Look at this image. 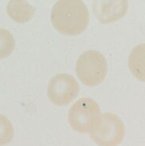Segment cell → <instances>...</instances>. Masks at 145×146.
Here are the masks:
<instances>
[{"mask_svg": "<svg viewBox=\"0 0 145 146\" xmlns=\"http://www.w3.org/2000/svg\"><path fill=\"white\" fill-rule=\"evenodd\" d=\"M50 20L59 33L77 36L85 31L89 22V13L81 0H60L54 5Z\"/></svg>", "mask_w": 145, "mask_h": 146, "instance_id": "cell-1", "label": "cell"}, {"mask_svg": "<svg viewBox=\"0 0 145 146\" xmlns=\"http://www.w3.org/2000/svg\"><path fill=\"white\" fill-rule=\"evenodd\" d=\"M108 65L106 58L97 51L89 50L78 58L76 63V74L85 86H95L106 78Z\"/></svg>", "mask_w": 145, "mask_h": 146, "instance_id": "cell-2", "label": "cell"}, {"mask_svg": "<svg viewBox=\"0 0 145 146\" xmlns=\"http://www.w3.org/2000/svg\"><path fill=\"white\" fill-rule=\"evenodd\" d=\"M99 105L90 98H81L76 101L68 112V123L78 133H90L101 117Z\"/></svg>", "mask_w": 145, "mask_h": 146, "instance_id": "cell-3", "label": "cell"}, {"mask_svg": "<svg viewBox=\"0 0 145 146\" xmlns=\"http://www.w3.org/2000/svg\"><path fill=\"white\" fill-rule=\"evenodd\" d=\"M90 137L99 146H118L125 137V126L117 115L106 113L101 115Z\"/></svg>", "mask_w": 145, "mask_h": 146, "instance_id": "cell-4", "label": "cell"}, {"mask_svg": "<svg viewBox=\"0 0 145 146\" xmlns=\"http://www.w3.org/2000/svg\"><path fill=\"white\" fill-rule=\"evenodd\" d=\"M79 85L74 77L68 74H58L50 79L48 96L54 105L65 106L76 98Z\"/></svg>", "mask_w": 145, "mask_h": 146, "instance_id": "cell-5", "label": "cell"}, {"mask_svg": "<svg viewBox=\"0 0 145 146\" xmlns=\"http://www.w3.org/2000/svg\"><path fill=\"white\" fill-rule=\"evenodd\" d=\"M128 2L121 1H95L93 10L95 17L103 23H113L123 18L127 12Z\"/></svg>", "mask_w": 145, "mask_h": 146, "instance_id": "cell-6", "label": "cell"}, {"mask_svg": "<svg viewBox=\"0 0 145 146\" xmlns=\"http://www.w3.org/2000/svg\"><path fill=\"white\" fill-rule=\"evenodd\" d=\"M6 11L12 20L20 23L29 22L35 14L34 6L23 0H10L7 5Z\"/></svg>", "mask_w": 145, "mask_h": 146, "instance_id": "cell-7", "label": "cell"}, {"mask_svg": "<svg viewBox=\"0 0 145 146\" xmlns=\"http://www.w3.org/2000/svg\"><path fill=\"white\" fill-rule=\"evenodd\" d=\"M130 68L134 76L141 81H144V44L133 49L130 55Z\"/></svg>", "mask_w": 145, "mask_h": 146, "instance_id": "cell-8", "label": "cell"}, {"mask_svg": "<svg viewBox=\"0 0 145 146\" xmlns=\"http://www.w3.org/2000/svg\"><path fill=\"white\" fill-rule=\"evenodd\" d=\"M16 46L13 34L7 30L0 29V59L9 56Z\"/></svg>", "mask_w": 145, "mask_h": 146, "instance_id": "cell-9", "label": "cell"}, {"mask_svg": "<svg viewBox=\"0 0 145 146\" xmlns=\"http://www.w3.org/2000/svg\"><path fill=\"white\" fill-rule=\"evenodd\" d=\"M14 136V128L5 116L0 114V146L11 142Z\"/></svg>", "mask_w": 145, "mask_h": 146, "instance_id": "cell-10", "label": "cell"}]
</instances>
